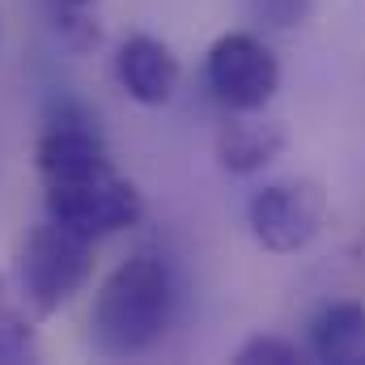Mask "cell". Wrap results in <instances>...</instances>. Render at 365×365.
I'll use <instances>...</instances> for the list:
<instances>
[{
    "mask_svg": "<svg viewBox=\"0 0 365 365\" xmlns=\"http://www.w3.org/2000/svg\"><path fill=\"white\" fill-rule=\"evenodd\" d=\"M34 166L43 179L47 217L73 225L93 242L136 230L145 217V195L123 179L106 153L98 115L64 98L47 110V123L34 145Z\"/></svg>",
    "mask_w": 365,
    "mask_h": 365,
    "instance_id": "obj_1",
    "label": "cell"
},
{
    "mask_svg": "<svg viewBox=\"0 0 365 365\" xmlns=\"http://www.w3.org/2000/svg\"><path fill=\"white\" fill-rule=\"evenodd\" d=\"M175 319V276L162 255L136 251L115 264L90 310V344L98 357H145Z\"/></svg>",
    "mask_w": 365,
    "mask_h": 365,
    "instance_id": "obj_2",
    "label": "cell"
},
{
    "mask_svg": "<svg viewBox=\"0 0 365 365\" xmlns=\"http://www.w3.org/2000/svg\"><path fill=\"white\" fill-rule=\"evenodd\" d=\"M93 247H98L93 238L77 234L56 217H47L26 234L13 264V284L34 319H51L81 293V284L93 272Z\"/></svg>",
    "mask_w": 365,
    "mask_h": 365,
    "instance_id": "obj_3",
    "label": "cell"
},
{
    "mask_svg": "<svg viewBox=\"0 0 365 365\" xmlns=\"http://www.w3.org/2000/svg\"><path fill=\"white\" fill-rule=\"evenodd\" d=\"M204 81L221 110H264L280 90V60L251 30H230L208 47Z\"/></svg>",
    "mask_w": 365,
    "mask_h": 365,
    "instance_id": "obj_4",
    "label": "cell"
},
{
    "mask_svg": "<svg viewBox=\"0 0 365 365\" xmlns=\"http://www.w3.org/2000/svg\"><path fill=\"white\" fill-rule=\"evenodd\" d=\"M323 221H327V195L310 179L268 182L247 204L251 238L272 255H293V251L310 247L319 238Z\"/></svg>",
    "mask_w": 365,
    "mask_h": 365,
    "instance_id": "obj_5",
    "label": "cell"
},
{
    "mask_svg": "<svg viewBox=\"0 0 365 365\" xmlns=\"http://www.w3.org/2000/svg\"><path fill=\"white\" fill-rule=\"evenodd\" d=\"M179 56L153 34H128L115 51V81L140 106H166L179 90Z\"/></svg>",
    "mask_w": 365,
    "mask_h": 365,
    "instance_id": "obj_6",
    "label": "cell"
},
{
    "mask_svg": "<svg viewBox=\"0 0 365 365\" xmlns=\"http://www.w3.org/2000/svg\"><path fill=\"white\" fill-rule=\"evenodd\" d=\"M284 153V128L264 119L259 110H225V123L217 128V162L225 175H259Z\"/></svg>",
    "mask_w": 365,
    "mask_h": 365,
    "instance_id": "obj_7",
    "label": "cell"
},
{
    "mask_svg": "<svg viewBox=\"0 0 365 365\" xmlns=\"http://www.w3.org/2000/svg\"><path fill=\"white\" fill-rule=\"evenodd\" d=\"M310 357L327 365H365V302H327L310 319Z\"/></svg>",
    "mask_w": 365,
    "mask_h": 365,
    "instance_id": "obj_8",
    "label": "cell"
},
{
    "mask_svg": "<svg viewBox=\"0 0 365 365\" xmlns=\"http://www.w3.org/2000/svg\"><path fill=\"white\" fill-rule=\"evenodd\" d=\"M34 314L21 302L13 276H0V365H26L38 361V331Z\"/></svg>",
    "mask_w": 365,
    "mask_h": 365,
    "instance_id": "obj_9",
    "label": "cell"
},
{
    "mask_svg": "<svg viewBox=\"0 0 365 365\" xmlns=\"http://www.w3.org/2000/svg\"><path fill=\"white\" fill-rule=\"evenodd\" d=\"M47 17H51V30L60 34V43L77 56H86L102 43V17L90 0H47Z\"/></svg>",
    "mask_w": 365,
    "mask_h": 365,
    "instance_id": "obj_10",
    "label": "cell"
},
{
    "mask_svg": "<svg viewBox=\"0 0 365 365\" xmlns=\"http://www.w3.org/2000/svg\"><path fill=\"white\" fill-rule=\"evenodd\" d=\"M314 4L319 0H251V17H255V26L284 34V30H297L310 21Z\"/></svg>",
    "mask_w": 365,
    "mask_h": 365,
    "instance_id": "obj_11",
    "label": "cell"
},
{
    "mask_svg": "<svg viewBox=\"0 0 365 365\" xmlns=\"http://www.w3.org/2000/svg\"><path fill=\"white\" fill-rule=\"evenodd\" d=\"M238 365H297L306 361L302 349L293 340H280V336H251L238 353H234Z\"/></svg>",
    "mask_w": 365,
    "mask_h": 365,
    "instance_id": "obj_12",
    "label": "cell"
}]
</instances>
